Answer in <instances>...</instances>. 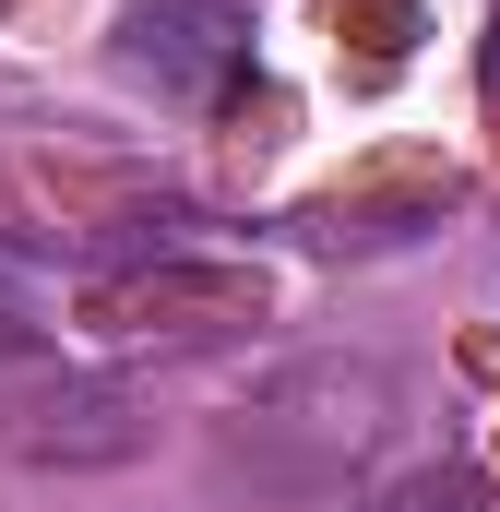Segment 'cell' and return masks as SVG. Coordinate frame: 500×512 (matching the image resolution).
I'll use <instances>...</instances> for the list:
<instances>
[{
  "mask_svg": "<svg viewBox=\"0 0 500 512\" xmlns=\"http://www.w3.org/2000/svg\"><path fill=\"white\" fill-rule=\"evenodd\" d=\"M120 60L155 96H227L250 72V12L239 0H131L120 12Z\"/></svg>",
  "mask_w": 500,
  "mask_h": 512,
  "instance_id": "cell-1",
  "label": "cell"
},
{
  "mask_svg": "<svg viewBox=\"0 0 500 512\" xmlns=\"http://www.w3.org/2000/svg\"><path fill=\"white\" fill-rule=\"evenodd\" d=\"M489 84H500V36H489Z\"/></svg>",
  "mask_w": 500,
  "mask_h": 512,
  "instance_id": "cell-5",
  "label": "cell"
},
{
  "mask_svg": "<svg viewBox=\"0 0 500 512\" xmlns=\"http://www.w3.org/2000/svg\"><path fill=\"white\" fill-rule=\"evenodd\" d=\"M0 441L24 465H120V453H143V417L108 382H60V393H36V405H12Z\"/></svg>",
  "mask_w": 500,
  "mask_h": 512,
  "instance_id": "cell-2",
  "label": "cell"
},
{
  "mask_svg": "<svg viewBox=\"0 0 500 512\" xmlns=\"http://www.w3.org/2000/svg\"><path fill=\"white\" fill-rule=\"evenodd\" d=\"M36 346H60V298L24 251H0V358H36Z\"/></svg>",
  "mask_w": 500,
  "mask_h": 512,
  "instance_id": "cell-3",
  "label": "cell"
},
{
  "mask_svg": "<svg viewBox=\"0 0 500 512\" xmlns=\"http://www.w3.org/2000/svg\"><path fill=\"white\" fill-rule=\"evenodd\" d=\"M381 512H489V477H465V465H429V477H405Z\"/></svg>",
  "mask_w": 500,
  "mask_h": 512,
  "instance_id": "cell-4",
  "label": "cell"
}]
</instances>
